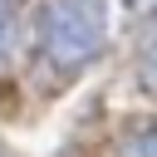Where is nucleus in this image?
<instances>
[{"mask_svg": "<svg viewBox=\"0 0 157 157\" xmlns=\"http://www.w3.org/2000/svg\"><path fill=\"white\" fill-rule=\"evenodd\" d=\"M34 44L54 69H83L108 44V5L103 0H39Z\"/></svg>", "mask_w": 157, "mask_h": 157, "instance_id": "obj_1", "label": "nucleus"}, {"mask_svg": "<svg viewBox=\"0 0 157 157\" xmlns=\"http://www.w3.org/2000/svg\"><path fill=\"white\" fill-rule=\"evenodd\" d=\"M123 157H157V123L142 128V132H132V137L123 142Z\"/></svg>", "mask_w": 157, "mask_h": 157, "instance_id": "obj_2", "label": "nucleus"}, {"mask_svg": "<svg viewBox=\"0 0 157 157\" xmlns=\"http://www.w3.org/2000/svg\"><path fill=\"white\" fill-rule=\"evenodd\" d=\"M15 39V0H0V54L10 49Z\"/></svg>", "mask_w": 157, "mask_h": 157, "instance_id": "obj_3", "label": "nucleus"}, {"mask_svg": "<svg viewBox=\"0 0 157 157\" xmlns=\"http://www.w3.org/2000/svg\"><path fill=\"white\" fill-rule=\"evenodd\" d=\"M142 83L157 93V49H147V59H142Z\"/></svg>", "mask_w": 157, "mask_h": 157, "instance_id": "obj_4", "label": "nucleus"}]
</instances>
